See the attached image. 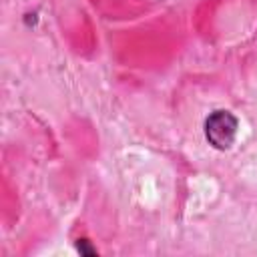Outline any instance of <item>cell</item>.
Masks as SVG:
<instances>
[{
	"label": "cell",
	"mask_w": 257,
	"mask_h": 257,
	"mask_svg": "<svg viewBox=\"0 0 257 257\" xmlns=\"http://www.w3.org/2000/svg\"><path fill=\"white\" fill-rule=\"evenodd\" d=\"M76 247H78V251H80V253H88V255H94V253H96L94 249H90V247L86 245V241H84V239H82V241L78 239V243H76Z\"/></svg>",
	"instance_id": "2"
},
{
	"label": "cell",
	"mask_w": 257,
	"mask_h": 257,
	"mask_svg": "<svg viewBox=\"0 0 257 257\" xmlns=\"http://www.w3.org/2000/svg\"><path fill=\"white\" fill-rule=\"evenodd\" d=\"M237 128L239 122L235 114L229 110H215L205 120V137L219 151H227L235 143Z\"/></svg>",
	"instance_id": "1"
}]
</instances>
